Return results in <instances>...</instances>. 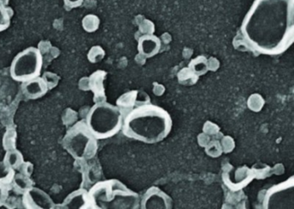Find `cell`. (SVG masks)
I'll list each match as a JSON object with an SVG mask.
<instances>
[{"instance_id":"obj_1","label":"cell","mask_w":294,"mask_h":209,"mask_svg":"<svg viewBox=\"0 0 294 209\" xmlns=\"http://www.w3.org/2000/svg\"><path fill=\"white\" fill-rule=\"evenodd\" d=\"M241 33L251 51L278 56L294 43V0H255Z\"/></svg>"},{"instance_id":"obj_2","label":"cell","mask_w":294,"mask_h":209,"mask_svg":"<svg viewBox=\"0 0 294 209\" xmlns=\"http://www.w3.org/2000/svg\"><path fill=\"white\" fill-rule=\"evenodd\" d=\"M171 128L170 115L150 102L128 111L123 121L124 135L146 144H156L166 139Z\"/></svg>"},{"instance_id":"obj_3","label":"cell","mask_w":294,"mask_h":209,"mask_svg":"<svg viewBox=\"0 0 294 209\" xmlns=\"http://www.w3.org/2000/svg\"><path fill=\"white\" fill-rule=\"evenodd\" d=\"M89 206L95 208L133 209L140 206V195L116 179L102 181L88 192Z\"/></svg>"},{"instance_id":"obj_4","label":"cell","mask_w":294,"mask_h":209,"mask_svg":"<svg viewBox=\"0 0 294 209\" xmlns=\"http://www.w3.org/2000/svg\"><path fill=\"white\" fill-rule=\"evenodd\" d=\"M124 116L118 106L108 102H96L86 116V124L97 139H106L116 135L123 129Z\"/></svg>"},{"instance_id":"obj_5","label":"cell","mask_w":294,"mask_h":209,"mask_svg":"<svg viewBox=\"0 0 294 209\" xmlns=\"http://www.w3.org/2000/svg\"><path fill=\"white\" fill-rule=\"evenodd\" d=\"M62 145L78 161L93 159L98 149L97 139L91 134L84 120L74 123L67 130Z\"/></svg>"},{"instance_id":"obj_6","label":"cell","mask_w":294,"mask_h":209,"mask_svg":"<svg viewBox=\"0 0 294 209\" xmlns=\"http://www.w3.org/2000/svg\"><path fill=\"white\" fill-rule=\"evenodd\" d=\"M43 67V56L37 47L29 46L15 56L10 67V74L15 81H29L40 77Z\"/></svg>"},{"instance_id":"obj_7","label":"cell","mask_w":294,"mask_h":209,"mask_svg":"<svg viewBox=\"0 0 294 209\" xmlns=\"http://www.w3.org/2000/svg\"><path fill=\"white\" fill-rule=\"evenodd\" d=\"M23 206L28 209L53 208L54 204L47 193L33 187L23 195Z\"/></svg>"},{"instance_id":"obj_8","label":"cell","mask_w":294,"mask_h":209,"mask_svg":"<svg viewBox=\"0 0 294 209\" xmlns=\"http://www.w3.org/2000/svg\"><path fill=\"white\" fill-rule=\"evenodd\" d=\"M172 200L169 195L157 187L146 192L140 201L141 208H171Z\"/></svg>"},{"instance_id":"obj_9","label":"cell","mask_w":294,"mask_h":209,"mask_svg":"<svg viewBox=\"0 0 294 209\" xmlns=\"http://www.w3.org/2000/svg\"><path fill=\"white\" fill-rule=\"evenodd\" d=\"M48 90L47 83L42 77H37L21 84V90L24 96L30 100L41 98L47 94Z\"/></svg>"},{"instance_id":"obj_10","label":"cell","mask_w":294,"mask_h":209,"mask_svg":"<svg viewBox=\"0 0 294 209\" xmlns=\"http://www.w3.org/2000/svg\"><path fill=\"white\" fill-rule=\"evenodd\" d=\"M161 49V40L153 35H143L138 41V50L146 58H152Z\"/></svg>"},{"instance_id":"obj_11","label":"cell","mask_w":294,"mask_h":209,"mask_svg":"<svg viewBox=\"0 0 294 209\" xmlns=\"http://www.w3.org/2000/svg\"><path fill=\"white\" fill-rule=\"evenodd\" d=\"M107 77V73L99 70L92 73L89 78V90H91L95 95L94 101L95 102H105L104 79Z\"/></svg>"},{"instance_id":"obj_12","label":"cell","mask_w":294,"mask_h":209,"mask_svg":"<svg viewBox=\"0 0 294 209\" xmlns=\"http://www.w3.org/2000/svg\"><path fill=\"white\" fill-rule=\"evenodd\" d=\"M62 208H87L89 206L88 192L85 189H79L67 196L62 205Z\"/></svg>"},{"instance_id":"obj_13","label":"cell","mask_w":294,"mask_h":209,"mask_svg":"<svg viewBox=\"0 0 294 209\" xmlns=\"http://www.w3.org/2000/svg\"><path fill=\"white\" fill-rule=\"evenodd\" d=\"M34 185H35V183L30 177L19 173V174L15 175L14 180L12 183V191L14 192L16 195L23 196L24 193L32 189Z\"/></svg>"},{"instance_id":"obj_14","label":"cell","mask_w":294,"mask_h":209,"mask_svg":"<svg viewBox=\"0 0 294 209\" xmlns=\"http://www.w3.org/2000/svg\"><path fill=\"white\" fill-rule=\"evenodd\" d=\"M139 93H140L139 90H132V91L123 94V96L117 100V106L122 111L123 110L131 111L137 104Z\"/></svg>"},{"instance_id":"obj_15","label":"cell","mask_w":294,"mask_h":209,"mask_svg":"<svg viewBox=\"0 0 294 209\" xmlns=\"http://www.w3.org/2000/svg\"><path fill=\"white\" fill-rule=\"evenodd\" d=\"M24 161L23 154L21 153L20 151L14 149V150L6 151L3 163L6 167L17 171Z\"/></svg>"},{"instance_id":"obj_16","label":"cell","mask_w":294,"mask_h":209,"mask_svg":"<svg viewBox=\"0 0 294 209\" xmlns=\"http://www.w3.org/2000/svg\"><path fill=\"white\" fill-rule=\"evenodd\" d=\"M189 68L198 77L205 75L209 71L208 60L205 56H198L190 61Z\"/></svg>"},{"instance_id":"obj_17","label":"cell","mask_w":294,"mask_h":209,"mask_svg":"<svg viewBox=\"0 0 294 209\" xmlns=\"http://www.w3.org/2000/svg\"><path fill=\"white\" fill-rule=\"evenodd\" d=\"M13 15V10L0 0V33L9 28Z\"/></svg>"},{"instance_id":"obj_18","label":"cell","mask_w":294,"mask_h":209,"mask_svg":"<svg viewBox=\"0 0 294 209\" xmlns=\"http://www.w3.org/2000/svg\"><path fill=\"white\" fill-rule=\"evenodd\" d=\"M82 25L86 32L93 33L100 26V19L97 16L93 14L86 15L82 21Z\"/></svg>"},{"instance_id":"obj_19","label":"cell","mask_w":294,"mask_h":209,"mask_svg":"<svg viewBox=\"0 0 294 209\" xmlns=\"http://www.w3.org/2000/svg\"><path fill=\"white\" fill-rule=\"evenodd\" d=\"M17 143V131L13 128H9L6 130L3 138V146L6 151L16 149Z\"/></svg>"},{"instance_id":"obj_20","label":"cell","mask_w":294,"mask_h":209,"mask_svg":"<svg viewBox=\"0 0 294 209\" xmlns=\"http://www.w3.org/2000/svg\"><path fill=\"white\" fill-rule=\"evenodd\" d=\"M198 79V76L193 73L189 67H185L184 69L181 70L178 73V80L180 82V84L191 85V84H195Z\"/></svg>"},{"instance_id":"obj_21","label":"cell","mask_w":294,"mask_h":209,"mask_svg":"<svg viewBox=\"0 0 294 209\" xmlns=\"http://www.w3.org/2000/svg\"><path fill=\"white\" fill-rule=\"evenodd\" d=\"M205 148H206V152H207V155L212 158L219 157L223 152L221 143L216 139L210 141Z\"/></svg>"},{"instance_id":"obj_22","label":"cell","mask_w":294,"mask_h":209,"mask_svg":"<svg viewBox=\"0 0 294 209\" xmlns=\"http://www.w3.org/2000/svg\"><path fill=\"white\" fill-rule=\"evenodd\" d=\"M264 100L259 94H253L248 99V107L251 111L258 112L264 105Z\"/></svg>"},{"instance_id":"obj_23","label":"cell","mask_w":294,"mask_h":209,"mask_svg":"<svg viewBox=\"0 0 294 209\" xmlns=\"http://www.w3.org/2000/svg\"><path fill=\"white\" fill-rule=\"evenodd\" d=\"M105 51L102 46H94L88 53V60L91 63H97L104 58Z\"/></svg>"},{"instance_id":"obj_24","label":"cell","mask_w":294,"mask_h":209,"mask_svg":"<svg viewBox=\"0 0 294 209\" xmlns=\"http://www.w3.org/2000/svg\"><path fill=\"white\" fill-rule=\"evenodd\" d=\"M12 184H8L0 179V206H5L12 191Z\"/></svg>"},{"instance_id":"obj_25","label":"cell","mask_w":294,"mask_h":209,"mask_svg":"<svg viewBox=\"0 0 294 209\" xmlns=\"http://www.w3.org/2000/svg\"><path fill=\"white\" fill-rule=\"evenodd\" d=\"M42 79L47 83L48 89L52 90V89H53L58 84L60 77H58L54 73H44L43 77H42Z\"/></svg>"},{"instance_id":"obj_26","label":"cell","mask_w":294,"mask_h":209,"mask_svg":"<svg viewBox=\"0 0 294 209\" xmlns=\"http://www.w3.org/2000/svg\"><path fill=\"white\" fill-rule=\"evenodd\" d=\"M140 30L143 35H152L155 31V26L152 21L144 20L140 23Z\"/></svg>"},{"instance_id":"obj_27","label":"cell","mask_w":294,"mask_h":209,"mask_svg":"<svg viewBox=\"0 0 294 209\" xmlns=\"http://www.w3.org/2000/svg\"><path fill=\"white\" fill-rule=\"evenodd\" d=\"M221 145L223 151L225 153H229L230 151H232L235 147V142L231 137L225 136L222 139Z\"/></svg>"},{"instance_id":"obj_28","label":"cell","mask_w":294,"mask_h":209,"mask_svg":"<svg viewBox=\"0 0 294 209\" xmlns=\"http://www.w3.org/2000/svg\"><path fill=\"white\" fill-rule=\"evenodd\" d=\"M21 174L24 175V176H28V177H31L34 172V166L32 163L30 162H23V164L19 166V168L17 170Z\"/></svg>"},{"instance_id":"obj_29","label":"cell","mask_w":294,"mask_h":209,"mask_svg":"<svg viewBox=\"0 0 294 209\" xmlns=\"http://www.w3.org/2000/svg\"><path fill=\"white\" fill-rule=\"evenodd\" d=\"M203 133L208 134L209 136H213L219 133V128L213 122H207L203 127Z\"/></svg>"},{"instance_id":"obj_30","label":"cell","mask_w":294,"mask_h":209,"mask_svg":"<svg viewBox=\"0 0 294 209\" xmlns=\"http://www.w3.org/2000/svg\"><path fill=\"white\" fill-rule=\"evenodd\" d=\"M84 0H64L65 6L67 9H73V8H78L79 6H82Z\"/></svg>"},{"instance_id":"obj_31","label":"cell","mask_w":294,"mask_h":209,"mask_svg":"<svg viewBox=\"0 0 294 209\" xmlns=\"http://www.w3.org/2000/svg\"><path fill=\"white\" fill-rule=\"evenodd\" d=\"M198 142L199 145L202 146V147H206L207 145H208V143L210 142V136L208 134H201L198 136Z\"/></svg>"},{"instance_id":"obj_32","label":"cell","mask_w":294,"mask_h":209,"mask_svg":"<svg viewBox=\"0 0 294 209\" xmlns=\"http://www.w3.org/2000/svg\"><path fill=\"white\" fill-rule=\"evenodd\" d=\"M218 67H219V62H218V60L215 58H210L208 60V68L211 71H216L218 69Z\"/></svg>"},{"instance_id":"obj_33","label":"cell","mask_w":294,"mask_h":209,"mask_svg":"<svg viewBox=\"0 0 294 209\" xmlns=\"http://www.w3.org/2000/svg\"><path fill=\"white\" fill-rule=\"evenodd\" d=\"M1 1H2V2H4V3L6 4V5H7V6H8V3H9V0H1Z\"/></svg>"}]
</instances>
